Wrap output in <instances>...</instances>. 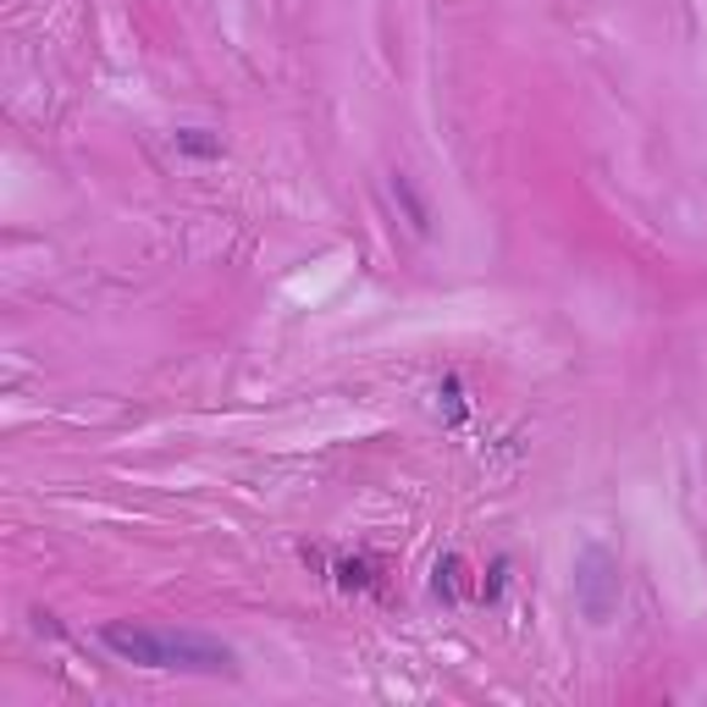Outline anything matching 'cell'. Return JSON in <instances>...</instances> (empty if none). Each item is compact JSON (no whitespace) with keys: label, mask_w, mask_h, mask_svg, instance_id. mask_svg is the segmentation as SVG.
Masks as SVG:
<instances>
[{"label":"cell","mask_w":707,"mask_h":707,"mask_svg":"<svg viewBox=\"0 0 707 707\" xmlns=\"http://www.w3.org/2000/svg\"><path fill=\"white\" fill-rule=\"evenodd\" d=\"M387 189H393V200L404 205L409 227H415V232L426 238V232H431V205H426V200H420V189L409 183V171H393V177H387Z\"/></svg>","instance_id":"cell-3"},{"label":"cell","mask_w":707,"mask_h":707,"mask_svg":"<svg viewBox=\"0 0 707 707\" xmlns=\"http://www.w3.org/2000/svg\"><path fill=\"white\" fill-rule=\"evenodd\" d=\"M619 586H625V575H619V559L608 548H580L575 559V608L591 619V625H608L613 608H619Z\"/></svg>","instance_id":"cell-2"},{"label":"cell","mask_w":707,"mask_h":707,"mask_svg":"<svg viewBox=\"0 0 707 707\" xmlns=\"http://www.w3.org/2000/svg\"><path fill=\"white\" fill-rule=\"evenodd\" d=\"M431 591H436L442 602H454V597H459V559H442V564H436V580H431Z\"/></svg>","instance_id":"cell-5"},{"label":"cell","mask_w":707,"mask_h":707,"mask_svg":"<svg viewBox=\"0 0 707 707\" xmlns=\"http://www.w3.org/2000/svg\"><path fill=\"white\" fill-rule=\"evenodd\" d=\"M100 642L139 669H171V674H238L232 647L194 636V631H139V625H106Z\"/></svg>","instance_id":"cell-1"},{"label":"cell","mask_w":707,"mask_h":707,"mask_svg":"<svg viewBox=\"0 0 707 707\" xmlns=\"http://www.w3.org/2000/svg\"><path fill=\"white\" fill-rule=\"evenodd\" d=\"M171 144H177V155H194V160H216L221 155V139L205 133V128H177Z\"/></svg>","instance_id":"cell-4"},{"label":"cell","mask_w":707,"mask_h":707,"mask_svg":"<svg viewBox=\"0 0 707 707\" xmlns=\"http://www.w3.org/2000/svg\"><path fill=\"white\" fill-rule=\"evenodd\" d=\"M503 575H508V559H498V564H492V580H487L481 591H487V597H498V591H503Z\"/></svg>","instance_id":"cell-6"}]
</instances>
